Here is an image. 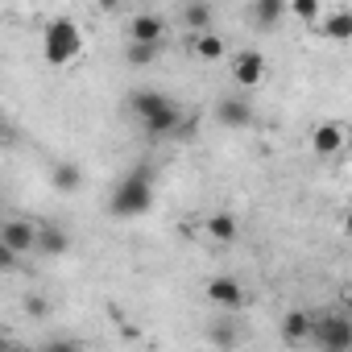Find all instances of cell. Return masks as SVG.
I'll return each mask as SVG.
<instances>
[{"label": "cell", "instance_id": "6da1fadb", "mask_svg": "<svg viewBox=\"0 0 352 352\" xmlns=\"http://www.w3.org/2000/svg\"><path fill=\"white\" fill-rule=\"evenodd\" d=\"M153 208V179H149V162H137L124 179L112 187V199H108V212L116 220H137Z\"/></svg>", "mask_w": 352, "mask_h": 352}, {"label": "cell", "instance_id": "7a4b0ae2", "mask_svg": "<svg viewBox=\"0 0 352 352\" xmlns=\"http://www.w3.org/2000/svg\"><path fill=\"white\" fill-rule=\"evenodd\" d=\"M42 54H46L50 67H67V63H75V58L83 54V30H79V21H71V17H54V21L46 25V34H42Z\"/></svg>", "mask_w": 352, "mask_h": 352}, {"label": "cell", "instance_id": "3957f363", "mask_svg": "<svg viewBox=\"0 0 352 352\" xmlns=\"http://www.w3.org/2000/svg\"><path fill=\"white\" fill-rule=\"evenodd\" d=\"M311 344H319V352H352V319L340 311L311 319Z\"/></svg>", "mask_w": 352, "mask_h": 352}, {"label": "cell", "instance_id": "277c9868", "mask_svg": "<svg viewBox=\"0 0 352 352\" xmlns=\"http://www.w3.org/2000/svg\"><path fill=\"white\" fill-rule=\"evenodd\" d=\"M0 245L13 249L17 257L34 253L38 249V224L25 220V216H13V220H0Z\"/></svg>", "mask_w": 352, "mask_h": 352}, {"label": "cell", "instance_id": "5b68a950", "mask_svg": "<svg viewBox=\"0 0 352 352\" xmlns=\"http://www.w3.org/2000/svg\"><path fill=\"white\" fill-rule=\"evenodd\" d=\"M216 120H220L224 129H232V133L253 129V120H257L253 100H245V96H220V100H216Z\"/></svg>", "mask_w": 352, "mask_h": 352}, {"label": "cell", "instance_id": "8992f818", "mask_svg": "<svg viewBox=\"0 0 352 352\" xmlns=\"http://www.w3.org/2000/svg\"><path fill=\"white\" fill-rule=\"evenodd\" d=\"M208 302H212V307H220V311H241V307L249 302V294H245V286H241L236 278L220 274V278H212V282H208Z\"/></svg>", "mask_w": 352, "mask_h": 352}, {"label": "cell", "instance_id": "52a82bcc", "mask_svg": "<svg viewBox=\"0 0 352 352\" xmlns=\"http://www.w3.org/2000/svg\"><path fill=\"white\" fill-rule=\"evenodd\" d=\"M141 129H145L149 137H187V129H183V108L174 104V100H170L166 108H157L153 116H145Z\"/></svg>", "mask_w": 352, "mask_h": 352}, {"label": "cell", "instance_id": "ba28073f", "mask_svg": "<svg viewBox=\"0 0 352 352\" xmlns=\"http://www.w3.org/2000/svg\"><path fill=\"white\" fill-rule=\"evenodd\" d=\"M344 145H348V124L344 120H323L311 133V149L319 157H336V153H344Z\"/></svg>", "mask_w": 352, "mask_h": 352}, {"label": "cell", "instance_id": "9c48e42d", "mask_svg": "<svg viewBox=\"0 0 352 352\" xmlns=\"http://www.w3.org/2000/svg\"><path fill=\"white\" fill-rule=\"evenodd\" d=\"M162 34H166V21L157 17V13H133V21H129V42L133 46H162Z\"/></svg>", "mask_w": 352, "mask_h": 352}, {"label": "cell", "instance_id": "30bf717a", "mask_svg": "<svg viewBox=\"0 0 352 352\" xmlns=\"http://www.w3.org/2000/svg\"><path fill=\"white\" fill-rule=\"evenodd\" d=\"M232 79L241 87H257L265 79V54L261 50H236L232 54Z\"/></svg>", "mask_w": 352, "mask_h": 352}, {"label": "cell", "instance_id": "8fae6325", "mask_svg": "<svg viewBox=\"0 0 352 352\" xmlns=\"http://www.w3.org/2000/svg\"><path fill=\"white\" fill-rule=\"evenodd\" d=\"M71 249V236L63 224H38V249L34 253H46V257H63Z\"/></svg>", "mask_w": 352, "mask_h": 352}, {"label": "cell", "instance_id": "7c38bea8", "mask_svg": "<svg viewBox=\"0 0 352 352\" xmlns=\"http://www.w3.org/2000/svg\"><path fill=\"white\" fill-rule=\"evenodd\" d=\"M191 50H195L199 63H220V58L228 54V42H224V34L208 30V34H195V38H191Z\"/></svg>", "mask_w": 352, "mask_h": 352}, {"label": "cell", "instance_id": "4fadbf2b", "mask_svg": "<svg viewBox=\"0 0 352 352\" xmlns=\"http://www.w3.org/2000/svg\"><path fill=\"white\" fill-rule=\"evenodd\" d=\"M170 104V96L166 91H153V87H141V91H133L129 96V112L137 116V120H145V116H153L157 108H166Z\"/></svg>", "mask_w": 352, "mask_h": 352}, {"label": "cell", "instance_id": "5bb4252c", "mask_svg": "<svg viewBox=\"0 0 352 352\" xmlns=\"http://www.w3.org/2000/svg\"><path fill=\"white\" fill-rule=\"evenodd\" d=\"M311 311H286L282 315V340L286 344H307L311 340Z\"/></svg>", "mask_w": 352, "mask_h": 352}, {"label": "cell", "instance_id": "9a60e30c", "mask_svg": "<svg viewBox=\"0 0 352 352\" xmlns=\"http://www.w3.org/2000/svg\"><path fill=\"white\" fill-rule=\"evenodd\" d=\"M282 17H286V0H253V9H249V21L261 30H274Z\"/></svg>", "mask_w": 352, "mask_h": 352}, {"label": "cell", "instance_id": "2e32d148", "mask_svg": "<svg viewBox=\"0 0 352 352\" xmlns=\"http://www.w3.org/2000/svg\"><path fill=\"white\" fill-rule=\"evenodd\" d=\"M319 34L331 38V42L352 38V13H348V9H331L327 17H319Z\"/></svg>", "mask_w": 352, "mask_h": 352}, {"label": "cell", "instance_id": "e0dca14e", "mask_svg": "<svg viewBox=\"0 0 352 352\" xmlns=\"http://www.w3.org/2000/svg\"><path fill=\"white\" fill-rule=\"evenodd\" d=\"M50 183H54V191L71 195V191H79V187H83V170H79L75 162H54V170H50Z\"/></svg>", "mask_w": 352, "mask_h": 352}, {"label": "cell", "instance_id": "ac0fdd59", "mask_svg": "<svg viewBox=\"0 0 352 352\" xmlns=\"http://www.w3.org/2000/svg\"><path fill=\"white\" fill-rule=\"evenodd\" d=\"M208 236H212L216 245H232V241L241 236V224H236V216H228V212H216V216L208 220Z\"/></svg>", "mask_w": 352, "mask_h": 352}, {"label": "cell", "instance_id": "d6986e66", "mask_svg": "<svg viewBox=\"0 0 352 352\" xmlns=\"http://www.w3.org/2000/svg\"><path fill=\"white\" fill-rule=\"evenodd\" d=\"M212 17H216L212 5H187V9H183V25H187L191 38H195V34H208V30H212Z\"/></svg>", "mask_w": 352, "mask_h": 352}, {"label": "cell", "instance_id": "ffe728a7", "mask_svg": "<svg viewBox=\"0 0 352 352\" xmlns=\"http://www.w3.org/2000/svg\"><path fill=\"white\" fill-rule=\"evenodd\" d=\"M208 340L220 344V348H232V344H236V323H232V319H216V323L208 327Z\"/></svg>", "mask_w": 352, "mask_h": 352}, {"label": "cell", "instance_id": "44dd1931", "mask_svg": "<svg viewBox=\"0 0 352 352\" xmlns=\"http://www.w3.org/2000/svg\"><path fill=\"white\" fill-rule=\"evenodd\" d=\"M157 54H162V46H133V42H129V50H124L129 67H153Z\"/></svg>", "mask_w": 352, "mask_h": 352}, {"label": "cell", "instance_id": "7402d4cb", "mask_svg": "<svg viewBox=\"0 0 352 352\" xmlns=\"http://www.w3.org/2000/svg\"><path fill=\"white\" fill-rule=\"evenodd\" d=\"M286 13H294L298 21H319V17H323L319 0H290V5H286Z\"/></svg>", "mask_w": 352, "mask_h": 352}, {"label": "cell", "instance_id": "603a6c76", "mask_svg": "<svg viewBox=\"0 0 352 352\" xmlns=\"http://www.w3.org/2000/svg\"><path fill=\"white\" fill-rule=\"evenodd\" d=\"M25 315L30 319H46L50 315V298L46 294H25Z\"/></svg>", "mask_w": 352, "mask_h": 352}, {"label": "cell", "instance_id": "cb8c5ba5", "mask_svg": "<svg viewBox=\"0 0 352 352\" xmlns=\"http://www.w3.org/2000/svg\"><path fill=\"white\" fill-rule=\"evenodd\" d=\"M38 352H83V344H79V340H71V336H54V340H46Z\"/></svg>", "mask_w": 352, "mask_h": 352}, {"label": "cell", "instance_id": "d4e9b609", "mask_svg": "<svg viewBox=\"0 0 352 352\" xmlns=\"http://www.w3.org/2000/svg\"><path fill=\"white\" fill-rule=\"evenodd\" d=\"M21 265V257L13 253V249H5V245H0V274H13Z\"/></svg>", "mask_w": 352, "mask_h": 352}, {"label": "cell", "instance_id": "484cf974", "mask_svg": "<svg viewBox=\"0 0 352 352\" xmlns=\"http://www.w3.org/2000/svg\"><path fill=\"white\" fill-rule=\"evenodd\" d=\"M9 137H13V129H9V116L0 112V141H9Z\"/></svg>", "mask_w": 352, "mask_h": 352}, {"label": "cell", "instance_id": "4316f807", "mask_svg": "<svg viewBox=\"0 0 352 352\" xmlns=\"http://www.w3.org/2000/svg\"><path fill=\"white\" fill-rule=\"evenodd\" d=\"M9 352H38V348H21V344H17V348H9Z\"/></svg>", "mask_w": 352, "mask_h": 352}, {"label": "cell", "instance_id": "83f0119b", "mask_svg": "<svg viewBox=\"0 0 352 352\" xmlns=\"http://www.w3.org/2000/svg\"><path fill=\"white\" fill-rule=\"evenodd\" d=\"M0 352H9V344H5V331H0Z\"/></svg>", "mask_w": 352, "mask_h": 352}, {"label": "cell", "instance_id": "f1b7e54d", "mask_svg": "<svg viewBox=\"0 0 352 352\" xmlns=\"http://www.w3.org/2000/svg\"><path fill=\"white\" fill-rule=\"evenodd\" d=\"M0 212H5V195H0Z\"/></svg>", "mask_w": 352, "mask_h": 352}]
</instances>
